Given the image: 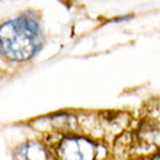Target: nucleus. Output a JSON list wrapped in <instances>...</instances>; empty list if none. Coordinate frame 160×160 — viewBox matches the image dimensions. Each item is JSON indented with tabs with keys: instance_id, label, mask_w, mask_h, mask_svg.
<instances>
[{
	"instance_id": "f257e3e1",
	"label": "nucleus",
	"mask_w": 160,
	"mask_h": 160,
	"mask_svg": "<svg viewBox=\"0 0 160 160\" xmlns=\"http://www.w3.org/2000/svg\"><path fill=\"white\" fill-rule=\"evenodd\" d=\"M42 47L39 21L32 12L4 22L0 26V51L12 61L32 58Z\"/></svg>"
},
{
	"instance_id": "f03ea898",
	"label": "nucleus",
	"mask_w": 160,
	"mask_h": 160,
	"mask_svg": "<svg viewBox=\"0 0 160 160\" xmlns=\"http://www.w3.org/2000/svg\"><path fill=\"white\" fill-rule=\"evenodd\" d=\"M51 152L54 160H96L99 146L84 135L67 134L57 140Z\"/></svg>"
},
{
	"instance_id": "7ed1b4c3",
	"label": "nucleus",
	"mask_w": 160,
	"mask_h": 160,
	"mask_svg": "<svg viewBox=\"0 0 160 160\" xmlns=\"http://www.w3.org/2000/svg\"><path fill=\"white\" fill-rule=\"evenodd\" d=\"M13 160H50V148L41 141L29 140L15 148Z\"/></svg>"
},
{
	"instance_id": "20e7f679",
	"label": "nucleus",
	"mask_w": 160,
	"mask_h": 160,
	"mask_svg": "<svg viewBox=\"0 0 160 160\" xmlns=\"http://www.w3.org/2000/svg\"><path fill=\"white\" fill-rule=\"evenodd\" d=\"M138 141L144 147H157L160 146V127L157 124H143L138 130Z\"/></svg>"
},
{
	"instance_id": "39448f33",
	"label": "nucleus",
	"mask_w": 160,
	"mask_h": 160,
	"mask_svg": "<svg viewBox=\"0 0 160 160\" xmlns=\"http://www.w3.org/2000/svg\"><path fill=\"white\" fill-rule=\"evenodd\" d=\"M131 18H134V15H127V16H119V18H115V19H112V23H118V22H124V21H128V19H131Z\"/></svg>"
},
{
	"instance_id": "423d86ee",
	"label": "nucleus",
	"mask_w": 160,
	"mask_h": 160,
	"mask_svg": "<svg viewBox=\"0 0 160 160\" xmlns=\"http://www.w3.org/2000/svg\"><path fill=\"white\" fill-rule=\"evenodd\" d=\"M143 160H160V153H157V154H154L152 157H147V159H143Z\"/></svg>"
}]
</instances>
